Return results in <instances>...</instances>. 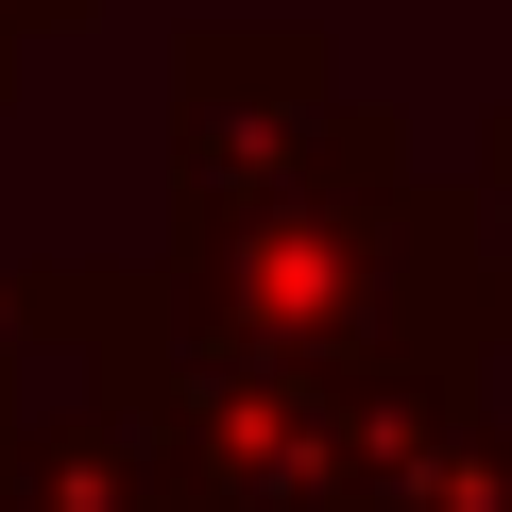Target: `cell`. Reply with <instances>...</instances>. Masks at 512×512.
<instances>
[{
    "label": "cell",
    "instance_id": "cell-4",
    "mask_svg": "<svg viewBox=\"0 0 512 512\" xmlns=\"http://www.w3.org/2000/svg\"><path fill=\"white\" fill-rule=\"evenodd\" d=\"M18 69H35V52H18V35H0V103H18Z\"/></svg>",
    "mask_w": 512,
    "mask_h": 512
},
{
    "label": "cell",
    "instance_id": "cell-2",
    "mask_svg": "<svg viewBox=\"0 0 512 512\" xmlns=\"http://www.w3.org/2000/svg\"><path fill=\"white\" fill-rule=\"evenodd\" d=\"M18 427H35V376H18V325H0V461H18Z\"/></svg>",
    "mask_w": 512,
    "mask_h": 512
},
{
    "label": "cell",
    "instance_id": "cell-3",
    "mask_svg": "<svg viewBox=\"0 0 512 512\" xmlns=\"http://www.w3.org/2000/svg\"><path fill=\"white\" fill-rule=\"evenodd\" d=\"M0 35H18V52L35 35H86V0H0Z\"/></svg>",
    "mask_w": 512,
    "mask_h": 512
},
{
    "label": "cell",
    "instance_id": "cell-1",
    "mask_svg": "<svg viewBox=\"0 0 512 512\" xmlns=\"http://www.w3.org/2000/svg\"><path fill=\"white\" fill-rule=\"evenodd\" d=\"M376 188H393V120L342 103L308 35H188L171 52V239L376 205Z\"/></svg>",
    "mask_w": 512,
    "mask_h": 512
}]
</instances>
